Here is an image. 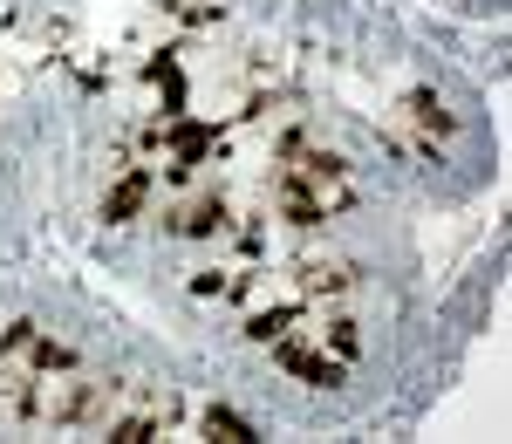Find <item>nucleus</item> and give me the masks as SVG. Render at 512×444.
Masks as SVG:
<instances>
[{"mask_svg":"<svg viewBox=\"0 0 512 444\" xmlns=\"http://www.w3.org/2000/svg\"><path fill=\"white\" fill-rule=\"evenodd\" d=\"M21 369H35V376H76L82 356L69 349V342H55V335H41V328H35V342L21 349Z\"/></svg>","mask_w":512,"mask_h":444,"instance_id":"nucleus-6","label":"nucleus"},{"mask_svg":"<svg viewBox=\"0 0 512 444\" xmlns=\"http://www.w3.org/2000/svg\"><path fill=\"white\" fill-rule=\"evenodd\" d=\"M151 185H158V164H123L117 185L103 192V226H130L151 205Z\"/></svg>","mask_w":512,"mask_h":444,"instance_id":"nucleus-4","label":"nucleus"},{"mask_svg":"<svg viewBox=\"0 0 512 444\" xmlns=\"http://www.w3.org/2000/svg\"><path fill=\"white\" fill-rule=\"evenodd\" d=\"M321 349H335V363H355V356H362V328H355L349 315H328V322H321Z\"/></svg>","mask_w":512,"mask_h":444,"instance_id":"nucleus-10","label":"nucleus"},{"mask_svg":"<svg viewBox=\"0 0 512 444\" xmlns=\"http://www.w3.org/2000/svg\"><path fill=\"white\" fill-rule=\"evenodd\" d=\"M403 117L417 123L424 137H451V130H458V117L444 110V96H437V89H403Z\"/></svg>","mask_w":512,"mask_h":444,"instance_id":"nucleus-7","label":"nucleus"},{"mask_svg":"<svg viewBox=\"0 0 512 444\" xmlns=\"http://www.w3.org/2000/svg\"><path fill=\"white\" fill-rule=\"evenodd\" d=\"M355 260H342V253H301L294 260V287L308 294V301H349L355 294Z\"/></svg>","mask_w":512,"mask_h":444,"instance_id":"nucleus-3","label":"nucleus"},{"mask_svg":"<svg viewBox=\"0 0 512 444\" xmlns=\"http://www.w3.org/2000/svg\"><path fill=\"white\" fill-rule=\"evenodd\" d=\"M28 342H35V322H28V315H21V322H7V328H0V363H21V349H28Z\"/></svg>","mask_w":512,"mask_h":444,"instance_id":"nucleus-11","label":"nucleus"},{"mask_svg":"<svg viewBox=\"0 0 512 444\" xmlns=\"http://www.w3.org/2000/svg\"><path fill=\"white\" fill-rule=\"evenodd\" d=\"M267 349H274V369H287V376L308 383V390H335V383L349 376V363H335L328 349L301 342V335H280V342H267Z\"/></svg>","mask_w":512,"mask_h":444,"instance_id":"nucleus-2","label":"nucleus"},{"mask_svg":"<svg viewBox=\"0 0 512 444\" xmlns=\"http://www.w3.org/2000/svg\"><path fill=\"white\" fill-rule=\"evenodd\" d=\"M158 14L171 28H185V35H212V28H226V7L219 0H158Z\"/></svg>","mask_w":512,"mask_h":444,"instance_id":"nucleus-8","label":"nucleus"},{"mask_svg":"<svg viewBox=\"0 0 512 444\" xmlns=\"http://www.w3.org/2000/svg\"><path fill=\"white\" fill-rule=\"evenodd\" d=\"M198 424H205V438H219V444H253V438H260V431H253L239 410H226V404H205Z\"/></svg>","mask_w":512,"mask_h":444,"instance_id":"nucleus-9","label":"nucleus"},{"mask_svg":"<svg viewBox=\"0 0 512 444\" xmlns=\"http://www.w3.org/2000/svg\"><path fill=\"white\" fill-rule=\"evenodd\" d=\"M192 294H198V301H219V294H226V267H198Z\"/></svg>","mask_w":512,"mask_h":444,"instance_id":"nucleus-12","label":"nucleus"},{"mask_svg":"<svg viewBox=\"0 0 512 444\" xmlns=\"http://www.w3.org/2000/svg\"><path fill=\"white\" fill-rule=\"evenodd\" d=\"M301 322H308V301H274V308H253L239 335L267 349V342H280V335H301Z\"/></svg>","mask_w":512,"mask_h":444,"instance_id":"nucleus-5","label":"nucleus"},{"mask_svg":"<svg viewBox=\"0 0 512 444\" xmlns=\"http://www.w3.org/2000/svg\"><path fill=\"white\" fill-rule=\"evenodd\" d=\"M164 233H178V240H226L233 233V199L219 192V178L198 192V199H178L164 212Z\"/></svg>","mask_w":512,"mask_h":444,"instance_id":"nucleus-1","label":"nucleus"}]
</instances>
